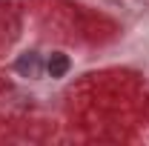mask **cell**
Returning a JSON list of instances; mask_svg holds the SVG:
<instances>
[{
  "instance_id": "cell-1",
  "label": "cell",
  "mask_w": 149,
  "mask_h": 146,
  "mask_svg": "<svg viewBox=\"0 0 149 146\" xmlns=\"http://www.w3.org/2000/svg\"><path fill=\"white\" fill-rule=\"evenodd\" d=\"M15 69H17L20 77H29V80H37L40 74L46 72V63L37 52H23V55L15 60Z\"/></svg>"
},
{
  "instance_id": "cell-2",
  "label": "cell",
  "mask_w": 149,
  "mask_h": 146,
  "mask_svg": "<svg viewBox=\"0 0 149 146\" xmlns=\"http://www.w3.org/2000/svg\"><path fill=\"white\" fill-rule=\"evenodd\" d=\"M69 66H72V60L66 52H52L49 60H46V72L52 74V77H63V74L69 72Z\"/></svg>"
}]
</instances>
